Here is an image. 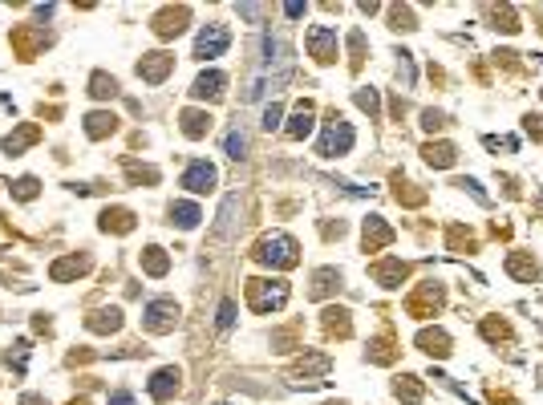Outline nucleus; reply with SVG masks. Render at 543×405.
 <instances>
[{
	"label": "nucleus",
	"instance_id": "19",
	"mask_svg": "<svg viewBox=\"0 0 543 405\" xmlns=\"http://www.w3.org/2000/svg\"><path fill=\"white\" fill-rule=\"evenodd\" d=\"M223 85H227V77H223L219 69H207V73H199V77H195L191 97H199V101H203V97H219V94H223Z\"/></svg>",
	"mask_w": 543,
	"mask_h": 405
},
{
	"label": "nucleus",
	"instance_id": "33",
	"mask_svg": "<svg viewBox=\"0 0 543 405\" xmlns=\"http://www.w3.org/2000/svg\"><path fill=\"white\" fill-rule=\"evenodd\" d=\"M394 340L389 337H381V340H373V344H369V361H373V365H394Z\"/></svg>",
	"mask_w": 543,
	"mask_h": 405
},
{
	"label": "nucleus",
	"instance_id": "6",
	"mask_svg": "<svg viewBox=\"0 0 543 405\" xmlns=\"http://www.w3.org/2000/svg\"><path fill=\"white\" fill-rule=\"evenodd\" d=\"M142 320H146L150 332H170V328L179 324V304H175L170 296H158V300H150L146 304Z\"/></svg>",
	"mask_w": 543,
	"mask_h": 405
},
{
	"label": "nucleus",
	"instance_id": "43",
	"mask_svg": "<svg viewBox=\"0 0 543 405\" xmlns=\"http://www.w3.org/2000/svg\"><path fill=\"white\" fill-rule=\"evenodd\" d=\"M280 118H284V106H280V101H272V106L263 110V122H260V126L263 130H276V126H280Z\"/></svg>",
	"mask_w": 543,
	"mask_h": 405
},
{
	"label": "nucleus",
	"instance_id": "24",
	"mask_svg": "<svg viewBox=\"0 0 543 405\" xmlns=\"http://www.w3.org/2000/svg\"><path fill=\"white\" fill-rule=\"evenodd\" d=\"M422 158L430 162V166H438V170H446V166H454V158H458V150L450 142H426L422 146Z\"/></svg>",
	"mask_w": 543,
	"mask_h": 405
},
{
	"label": "nucleus",
	"instance_id": "50",
	"mask_svg": "<svg viewBox=\"0 0 543 405\" xmlns=\"http://www.w3.org/2000/svg\"><path fill=\"white\" fill-rule=\"evenodd\" d=\"M284 13L292 16V20H300V16H304V4H300V0H292V4H284Z\"/></svg>",
	"mask_w": 543,
	"mask_h": 405
},
{
	"label": "nucleus",
	"instance_id": "32",
	"mask_svg": "<svg viewBox=\"0 0 543 405\" xmlns=\"http://www.w3.org/2000/svg\"><path fill=\"white\" fill-rule=\"evenodd\" d=\"M491 20H494V29L519 32V16H515V8H511V4H499V8H491Z\"/></svg>",
	"mask_w": 543,
	"mask_h": 405
},
{
	"label": "nucleus",
	"instance_id": "49",
	"mask_svg": "<svg viewBox=\"0 0 543 405\" xmlns=\"http://www.w3.org/2000/svg\"><path fill=\"white\" fill-rule=\"evenodd\" d=\"M106 405H134V397L126 393V389H118V393H110V401Z\"/></svg>",
	"mask_w": 543,
	"mask_h": 405
},
{
	"label": "nucleus",
	"instance_id": "26",
	"mask_svg": "<svg viewBox=\"0 0 543 405\" xmlns=\"http://www.w3.org/2000/svg\"><path fill=\"white\" fill-rule=\"evenodd\" d=\"M98 227H101V231H118V235H126V231H134V211H122V207L101 211Z\"/></svg>",
	"mask_w": 543,
	"mask_h": 405
},
{
	"label": "nucleus",
	"instance_id": "20",
	"mask_svg": "<svg viewBox=\"0 0 543 405\" xmlns=\"http://www.w3.org/2000/svg\"><path fill=\"white\" fill-rule=\"evenodd\" d=\"M239 215V194H227L223 199V207H219V223H215V239H231V231H235V219Z\"/></svg>",
	"mask_w": 543,
	"mask_h": 405
},
{
	"label": "nucleus",
	"instance_id": "2",
	"mask_svg": "<svg viewBox=\"0 0 543 405\" xmlns=\"http://www.w3.org/2000/svg\"><path fill=\"white\" fill-rule=\"evenodd\" d=\"M251 259L263 263V268H297V263H300V247H297L292 235H263V239L256 243Z\"/></svg>",
	"mask_w": 543,
	"mask_h": 405
},
{
	"label": "nucleus",
	"instance_id": "16",
	"mask_svg": "<svg viewBox=\"0 0 543 405\" xmlns=\"http://www.w3.org/2000/svg\"><path fill=\"white\" fill-rule=\"evenodd\" d=\"M85 272H89V256H65L49 268V280L53 284H65V280H77Z\"/></svg>",
	"mask_w": 543,
	"mask_h": 405
},
{
	"label": "nucleus",
	"instance_id": "17",
	"mask_svg": "<svg viewBox=\"0 0 543 405\" xmlns=\"http://www.w3.org/2000/svg\"><path fill=\"white\" fill-rule=\"evenodd\" d=\"M413 344H418L426 356H438V361H442V356H450V337H446L442 328H422Z\"/></svg>",
	"mask_w": 543,
	"mask_h": 405
},
{
	"label": "nucleus",
	"instance_id": "34",
	"mask_svg": "<svg viewBox=\"0 0 543 405\" xmlns=\"http://www.w3.org/2000/svg\"><path fill=\"white\" fill-rule=\"evenodd\" d=\"M361 61H365V32L353 29V32H349V69L357 73V69H361Z\"/></svg>",
	"mask_w": 543,
	"mask_h": 405
},
{
	"label": "nucleus",
	"instance_id": "28",
	"mask_svg": "<svg viewBox=\"0 0 543 405\" xmlns=\"http://www.w3.org/2000/svg\"><path fill=\"white\" fill-rule=\"evenodd\" d=\"M114 130H118L114 113H106V110L85 113V134H89V138H106V134H114Z\"/></svg>",
	"mask_w": 543,
	"mask_h": 405
},
{
	"label": "nucleus",
	"instance_id": "37",
	"mask_svg": "<svg viewBox=\"0 0 543 405\" xmlns=\"http://www.w3.org/2000/svg\"><path fill=\"white\" fill-rule=\"evenodd\" d=\"M482 337H487V340H511V324L487 316V320H482Z\"/></svg>",
	"mask_w": 543,
	"mask_h": 405
},
{
	"label": "nucleus",
	"instance_id": "21",
	"mask_svg": "<svg viewBox=\"0 0 543 405\" xmlns=\"http://www.w3.org/2000/svg\"><path fill=\"white\" fill-rule=\"evenodd\" d=\"M85 328L89 332H118L122 328V308H98V312H89Z\"/></svg>",
	"mask_w": 543,
	"mask_h": 405
},
{
	"label": "nucleus",
	"instance_id": "29",
	"mask_svg": "<svg viewBox=\"0 0 543 405\" xmlns=\"http://www.w3.org/2000/svg\"><path fill=\"white\" fill-rule=\"evenodd\" d=\"M142 272L146 275H166L170 272V259H166L163 247H146V251H142Z\"/></svg>",
	"mask_w": 543,
	"mask_h": 405
},
{
	"label": "nucleus",
	"instance_id": "15",
	"mask_svg": "<svg viewBox=\"0 0 543 405\" xmlns=\"http://www.w3.org/2000/svg\"><path fill=\"white\" fill-rule=\"evenodd\" d=\"M313 122H316V110L308 106V101H300L297 110H292V118H288L284 134H288L292 142H300V138H308V134H313Z\"/></svg>",
	"mask_w": 543,
	"mask_h": 405
},
{
	"label": "nucleus",
	"instance_id": "25",
	"mask_svg": "<svg viewBox=\"0 0 543 405\" xmlns=\"http://www.w3.org/2000/svg\"><path fill=\"white\" fill-rule=\"evenodd\" d=\"M41 138V126H33V122H25V126L17 130V134H8L4 138V154H20V150H29V146Z\"/></svg>",
	"mask_w": 543,
	"mask_h": 405
},
{
	"label": "nucleus",
	"instance_id": "36",
	"mask_svg": "<svg viewBox=\"0 0 543 405\" xmlns=\"http://www.w3.org/2000/svg\"><path fill=\"white\" fill-rule=\"evenodd\" d=\"M450 251H475V235H470V227H450Z\"/></svg>",
	"mask_w": 543,
	"mask_h": 405
},
{
	"label": "nucleus",
	"instance_id": "42",
	"mask_svg": "<svg viewBox=\"0 0 543 405\" xmlns=\"http://www.w3.org/2000/svg\"><path fill=\"white\" fill-rule=\"evenodd\" d=\"M227 154H231V158H244V154H247V134H244V130H231V134H227Z\"/></svg>",
	"mask_w": 543,
	"mask_h": 405
},
{
	"label": "nucleus",
	"instance_id": "31",
	"mask_svg": "<svg viewBox=\"0 0 543 405\" xmlns=\"http://www.w3.org/2000/svg\"><path fill=\"white\" fill-rule=\"evenodd\" d=\"M325 328L337 332V337H349V328H353V324H349V312L345 308H325Z\"/></svg>",
	"mask_w": 543,
	"mask_h": 405
},
{
	"label": "nucleus",
	"instance_id": "52",
	"mask_svg": "<svg viewBox=\"0 0 543 405\" xmlns=\"http://www.w3.org/2000/svg\"><path fill=\"white\" fill-rule=\"evenodd\" d=\"M329 405H337V401H329Z\"/></svg>",
	"mask_w": 543,
	"mask_h": 405
},
{
	"label": "nucleus",
	"instance_id": "3",
	"mask_svg": "<svg viewBox=\"0 0 543 405\" xmlns=\"http://www.w3.org/2000/svg\"><path fill=\"white\" fill-rule=\"evenodd\" d=\"M353 142H357V130L349 126L341 113H329L325 134H320V142H316V154H320V158H337V154H349Z\"/></svg>",
	"mask_w": 543,
	"mask_h": 405
},
{
	"label": "nucleus",
	"instance_id": "13",
	"mask_svg": "<svg viewBox=\"0 0 543 405\" xmlns=\"http://www.w3.org/2000/svg\"><path fill=\"white\" fill-rule=\"evenodd\" d=\"M179 385H182V373L175 369V365H166V369H158L150 377V397H154V401H170V397L179 393Z\"/></svg>",
	"mask_w": 543,
	"mask_h": 405
},
{
	"label": "nucleus",
	"instance_id": "18",
	"mask_svg": "<svg viewBox=\"0 0 543 405\" xmlns=\"http://www.w3.org/2000/svg\"><path fill=\"white\" fill-rule=\"evenodd\" d=\"M211 122H215V118L207 110H182L179 113V130L187 134V138H203V134L211 130Z\"/></svg>",
	"mask_w": 543,
	"mask_h": 405
},
{
	"label": "nucleus",
	"instance_id": "9",
	"mask_svg": "<svg viewBox=\"0 0 543 405\" xmlns=\"http://www.w3.org/2000/svg\"><path fill=\"white\" fill-rule=\"evenodd\" d=\"M187 20H191V8L179 4V8H163V13H154V37L158 41H170V37H179L187 29Z\"/></svg>",
	"mask_w": 543,
	"mask_h": 405
},
{
	"label": "nucleus",
	"instance_id": "35",
	"mask_svg": "<svg viewBox=\"0 0 543 405\" xmlns=\"http://www.w3.org/2000/svg\"><path fill=\"white\" fill-rule=\"evenodd\" d=\"M89 94H94V97H114L118 94V81L110 77V73H101V69H98V73L89 77Z\"/></svg>",
	"mask_w": 543,
	"mask_h": 405
},
{
	"label": "nucleus",
	"instance_id": "10",
	"mask_svg": "<svg viewBox=\"0 0 543 405\" xmlns=\"http://www.w3.org/2000/svg\"><path fill=\"white\" fill-rule=\"evenodd\" d=\"M215 182H219V170H215L211 162H191L187 170H182V187L187 191H195V194H207V191H215Z\"/></svg>",
	"mask_w": 543,
	"mask_h": 405
},
{
	"label": "nucleus",
	"instance_id": "7",
	"mask_svg": "<svg viewBox=\"0 0 543 405\" xmlns=\"http://www.w3.org/2000/svg\"><path fill=\"white\" fill-rule=\"evenodd\" d=\"M442 304H446V292H442V284H434V280H426V284H422V288L406 300L410 316H418V320H422V316H434Z\"/></svg>",
	"mask_w": 543,
	"mask_h": 405
},
{
	"label": "nucleus",
	"instance_id": "38",
	"mask_svg": "<svg viewBox=\"0 0 543 405\" xmlns=\"http://www.w3.org/2000/svg\"><path fill=\"white\" fill-rule=\"evenodd\" d=\"M394 182H397V203H410V207H418V203H426V191H413V187H410V182H401V175H397L394 178Z\"/></svg>",
	"mask_w": 543,
	"mask_h": 405
},
{
	"label": "nucleus",
	"instance_id": "14",
	"mask_svg": "<svg viewBox=\"0 0 543 405\" xmlns=\"http://www.w3.org/2000/svg\"><path fill=\"white\" fill-rule=\"evenodd\" d=\"M406 275H410L406 259H381V263H373V280H377L381 288H401Z\"/></svg>",
	"mask_w": 543,
	"mask_h": 405
},
{
	"label": "nucleus",
	"instance_id": "40",
	"mask_svg": "<svg viewBox=\"0 0 543 405\" xmlns=\"http://www.w3.org/2000/svg\"><path fill=\"white\" fill-rule=\"evenodd\" d=\"M37 187H41V182H37L33 175H25V178H17V182H13V194H17L20 203H29V199H37Z\"/></svg>",
	"mask_w": 543,
	"mask_h": 405
},
{
	"label": "nucleus",
	"instance_id": "5",
	"mask_svg": "<svg viewBox=\"0 0 543 405\" xmlns=\"http://www.w3.org/2000/svg\"><path fill=\"white\" fill-rule=\"evenodd\" d=\"M231 45V32L227 25H207V29L195 37V57L199 61H211V57H223Z\"/></svg>",
	"mask_w": 543,
	"mask_h": 405
},
{
	"label": "nucleus",
	"instance_id": "27",
	"mask_svg": "<svg viewBox=\"0 0 543 405\" xmlns=\"http://www.w3.org/2000/svg\"><path fill=\"white\" fill-rule=\"evenodd\" d=\"M199 219H203V211L195 203H170V223L179 227V231H195Z\"/></svg>",
	"mask_w": 543,
	"mask_h": 405
},
{
	"label": "nucleus",
	"instance_id": "45",
	"mask_svg": "<svg viewBox=\"0 0 543 405\" xmlns=\"http://www.w3.org/2000/svg\"><path fill=\"white\" fill-rule=\"evenodd\" d=\"M215 324H219V328H231V324H235V300H223V304H219Z\"/></svg>",
	"mask_w": 543,
	"mask_h": 405
},
{
	"label": "nucleus",
	"instance_id": "22",
	"mask_svg": "<svg viewBox=\"0 0 543 405\" xmlns=\"http://www.w3.org/2000/svg\"><path fill=\"white\" fill-rule=\"evenodd\" d=\"M507 272L515 275V280L531 284V280H539V263L527 256V251H511V256H507Z\"/></svg>",
	"mask_w": 543,
	"mask_h": 405
},
{
	"label": "nucleus",
	"instance_id": "44",
	"mask_svg": "<svg viewBox=\"0 0 543 405\" xmlns=\"http://www.w3.org/2000/svg\"><path fill=\"white\" fill-rule=\"evenodd\" d=\"M523 130L535 138V142H543V113H527V118H523Z\"/></svg>",
	"mask_w": 543,
	"mask_h": 405
},
{
	"label": "nucleus",
	"instance_id": "48",
	"mask_svg": "<svg viewBox=\"0 0 543 405\" xmlns=\"http://www.w3.org/2000/svg\"><path fill=\"white\" fill-rule=\"evenodd\" d=\"M260 4H239V16H244V20H260Z\"/></svg>",
	"mask_w": 543,
	"mask_h": 405
},
{
	"label": "nucleus",
	"instance_id": "39",
	"mask_svg": "<svg viewBox=\"0 0 543 405\" xmlns=\"http://www.w3.org/2000/svg\"><path fill=\"white\" fill-rule=\"evenodd\" d=\"M357 106H361L369 118H377L381 113V97H377V89H357Z\"/></svg>",
	"mask_w": 543,
	"mask_h": 405
},
{
	"label": "nucleus",
	"instance_id": "12",
	"mask_svg": "<svg viewBox=\"0 0 543 405\" xmlns=\"http://www.w3.org/2000/svg\"><path fill=\"white\" fill-rule=\"evenodd\" d=\"M361 243H365V251H381V247L394 243V227L385 223L381 215H369V219H365V231H361Z\"/></svg>",
	"mask_w": 543,
	"mask_h": 405
},
{
	"label": "nucleus",
	"instance_id": "51",
	"mask_svg": "<svg viewBox=\"0 0 543 405\" xmlns=\"http://www.w3.org/2000/svg\"><path fill=\"white\" fill-rule=\"evenodd\" d=\"M20 405H45V397H37V393H25V397H20Z\"/></svg>",
	"mask_w": 543,
	"mask_h": 405
},
{
	"label": "nucleus",
	"instance_id": "30",
	"mask_svg": "<svg viewBox=\"0 0 543 405\" xmlns=\"http://www.w3.org/2000/svg\"><path fill=\"white\" fill-rule=\"evenodd\" d=\"M397 401L422 405V381L418 377H397Z\"/></svg>",
	"mask_w": 543,
	"mask_h": 405
},
{
	"label": "nucleus",
	"instance_id": "41",
	"mask_svg": "<svg viewBox=\"0 0 543 405\" xmlns=\"http://www.w3.org/2000/svg\"><path fill=\"white\" fill-rule=\"evenodd\" d=\"M126 175H130V182H158V170L154 166H138V162H126Z\"/></svg>",
	"mask_w": 543,
	"mask_h": 405
},
{
	"label": "nucleus",
	"instance_id": "4",
	"mask_svg": "<svg viewBox=\"0 0 543 405\" xmlns=\"http://www.w3.org/2000/svg\"><path fill=\"white\" fill-rule=\"evenodd\" d=\"M304 45H308V57L316 65H332L341 57V45H337V29L332 25H313L308 37H304Z\"/></svg>",
	"mask_w": 543,
	"mask_h": 405
},
{
	"label": "nucleus",
	"instance_id": "11",
	"mask_svg": "<svg viewBox=\"0 0 543 405\" xmlns=\"http://www.w3.org/2000/svg\"><path fill=\"white\" fill-rule=\"evenodd\" d=\"M170 69H175V57H170V53H146V57L138 61V77L150 81V85H158V81L170 77Z\"/></svg>",
	"mask_w": 543,
	"mask_h": 405
},
{
	"label": "nucleus",
	"instance_id": "47",
	"mask_svg": "<svg viewBox=\"0 0 543 405\" xmlns=\"http://www.w3.org/2000/svg\"><path fill=\"white\" fill-rule=\"evenodd\" d=\"M389 16H394V29H418V25H413V13H410V8H394Z\"/></svg>",
	"mask_w": 543,
	"mask_h": 405
},
{
	"label": "nucleus",
	"instance_id": "23",
	"mask_svg": "<svg viewBox=\"0 0 543 405\" xmlns=\"http://www.w3.org/2000/svg\"><path fill=\"white\" fill-rule=\"evenodd\" d=\"M341 288V272L337 268H316L313 272V300H325V296H332V292Z\"/></svg>",
	"mask_w": 543,
	"mask_h": 405
},
{
	"label": "nucleus",
	"instance_id": "8",
	"mask_svg": "<svg viewBox=\"0 0 543 405\" xmlns=\"http://www.w3.org/2000/svg\"><path fill=\"white\" fill-rule=\"evenodd\" d=\"M325 373H329V356H325V353H304L297 365H292V373H288V377H292L297 385H316Z\"/></svg>",
	"mask_w": 543,
	"mask_h": 405
},
{
	"label": "nucleus",
	"instance_id": "46",
	"mask_svg": "<svg viewBox=\"0 0 543 405\" xmlns=\"http://www.w3.org/2000/svg\"><path fill=\"white\" fill-rule=\"evenodd\" d=\"M422 126H426L430 134H434V130H442L446 126V113L442 110H426V113H422Z\"/></svg>",
	"mask_w": 543,
	"mask_h": 405
},
{
	"label": "nucleus",
	"instance_id": "1",
	"mask_svg": "<svg viewBox=\"0 0 543 405\" xmlns=\"http://www.w3.org/2000/svg\"><path fill=\"white\" fill-rule=\"evenodd\" d=\"M284 304H288V280H280V275H272V280L251 275L247 280V308L251 312L268 316V312H280Z\"/></svg>",
	"mask_w": 543,
	"mask_h": 405
}]
</instances>
